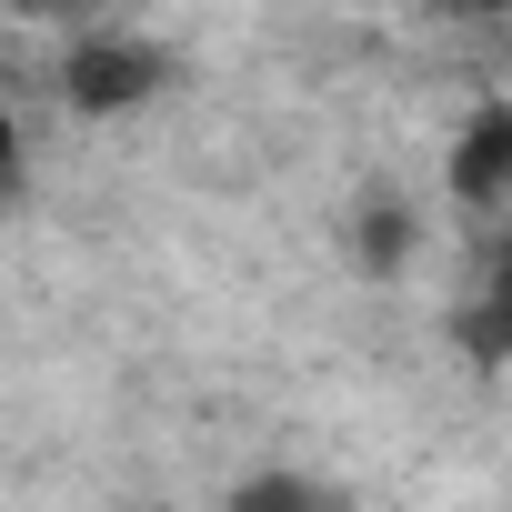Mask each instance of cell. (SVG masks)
I'll return each instance as SVG.
<instances>
[{
    "mask_svg": "<svg viewBox=\"0 0 512 512\" xmlns=\"http://www.w3.org/2000/svg\"><path fill=\"white\" fill-rule=\"evenodd\" d=\"M161 91H171V51L141 41V31H81L61 51V101L81 121H121V111L161 101Z\"/></svg>",
    "mask_w": 512,
    "mask_h": 512,
    "instance_id": "6da1fadb",
    "label": "cell"
},
{
    "mask_svg": "<svg viewBox=\"0 0 512 512\" xmlns=\"http://www.w3.org/2000/svg\"><path fill=\"white\" fill-rule=\"evenodd\" d=\"M442 191H452L472 221H492V211L512 201V111H502V101H482V111L462 121V141H452V161H442Z\"/></svg>",
    "mask_w": 512,
    "mask_h": 512,
    "instance_id": "7a4b0ae2",
    "label": "cell"
},
{
    "mask_svg": "<svg viewBox=\"0 0 512 512\" xmlns=\"http://www.w3.org/2000/svg\"><path fill=\"white\" fill-rule=\"evenodd\" d=\"M422 251V221H412V201H392V191H372L362 211H352V272H372V282H392L402 262Z\"/></svg>",
    "mask_w": 512,
    "mask_h": 512,
    "instance_id": "3957f363",
    "label": "cell"
},
{
    "mask_svg": "<svg viewBox=\"0 0 512 512\" xmlns=\"http://www.w3.org/2000/svg\"><path fill=\"white\" fill-rule=\"evenodd\" d=\"M221 512H332V492H322L312 472H292V462H262V472H241V482H231Z\"/></svg>",
    "mask_w": 512,
    "mask_h": 512,
    "instance_id": "277c9868",
    "label": "cell"
},
{
    "mask_svg": "<svg viewBox=\"0 0 512 512\" xmlns=\"http://www.w3.org/2000/svg\"><path fill=\"white\" fill-rule=\"evenodd\" d=\"M21 181H31V141H21L11 101H0V201H21Z\"/></svg>",
    "mask_w": 512,
    "mask_h": 512,
    "instance_id": "5b68a950",
    "label": "cell"
},
{
    "mask_svg": "<svg viewBox=\"0 0 512 512\" xmlns=\"http://www.w3.org/2000/svg\"><path fill=\"white\" fill-rule=\"evenodd\" d=\"M432 11H442V21H502L512 0H432Z\"/></svg>",
    "mask_w": 512,
    "mask_h": 512,
    "instance_id": "8992f818",
    "label": "cell"
}]
</instances>
